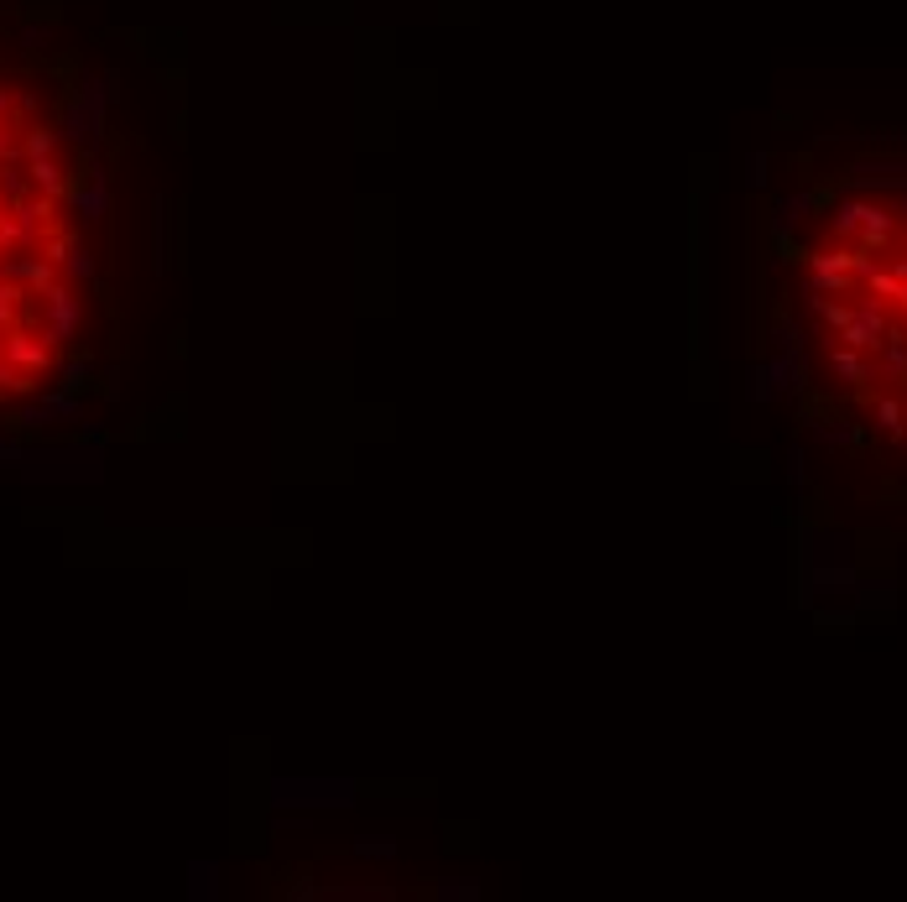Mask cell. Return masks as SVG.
<instances>
[{
    "mask_svg": "<svg viewBox=\"0 0 907 902\" xmlns=\"http://www.w3.org/2000/svg\"><path fill=\"white\" fill-rule=\"evenodd\" d=\"M829 371H835L839 381H850V386H866V381H871V371H866V361H860V350H850V344L829 350Z\"/></svg>",
    "mask_w": 907,
    "mask_h": 902,
    "instance_id": "obj_1",
    "label": "cell"
},
{
    "mask_svg": "<svg viewBox=\"0 0 907 902\" xmlns=\"http://www.w3.org/2000/svg\"><path fill=\"white\" fill-rule=\"evenodd\" d=\"M881 376L887 381H907V344L897 329H887V344H881Z\"/></svg>",
    "mask_w": 907,
    "mask_h": 902,
    "instance_id": "obj_2",
    "label": "cell"
},
{
    "mask_svg": "<svg viewBox=\"0 0 907 902\" xmlns=\"http://www.w3.org/2000/svg\"><path fill=\"white\" fill-rule=\"evenodd\" d=\"M902 417H907V407H902L897 397H876V413H871V423L881 428V434H891V438H897V434H902Z\"/></svg>",
    "mask_w": 907,
    "mask_h": 902,
    "instance_id": "obj_3",
    "label": "cell"
},
{
    "mask_svg": "<svg viewBox=\"0 0 907 902\" xmlns=\"http://www.w3.org/2000/svg\"><path fill=\"white\" fill-rule=\"evenodd\" d=\"M860 209H866V199H839L835 204V235H860Z\"/></svg>",
    "mask_w": 907,
    "mask_h": 902,
    "instance_id": "obj_4",
    "label": "cell"
},
{
    "mask_svg": "<svg viewBox=\"0 0 907 902\" xmlns=\"http://www.w3.org/2000/svg\"><path fill=\"white\" fill-rule=\"evenodd\" d=\"M818 313H824V324H829V329H845L855 319V308H845V303H824Z\"/></svg>",
    "mask_w": 907,
    "mask_h": 902,
    "instance_id": "obj_5",
    "label": "cell"
},
{
    "mask_svg": "<svg viewBox=\"0 0 907 902\" xmlns=\"http://www.w3.org/2000/svg\"><path fill=\"white\" fill-rule=\"evenodd\" d=\"M891 277H897V282L907 288V256H902V261H891Z\"/></svg>",
    "mask_w": 907,
    "mask_h": 902,
    "instance_id": "obj_6",
    "label": "cell"
},
{
    "mask_svg": "<svg viewBox=\"0 0 907 902\" xmlns=\"http://www.w3.org/2000/svg\"><path fill=\"white\" fill-rule=\"evenodd\" d=\"M897 303H902V313H907V288H897Z\"/></svg>",
    "mask_w": 907,
    "mask_h": 902,
    "instance_id": "obj_7",
    "label": "cell"
},
{
    "mask_svg": "<svg viewBox=\"0 0 907 902\" xmlns=\"http://www.w3.org/2000/svg\"><path fill=\"white\" fill-rule=\"evenodd\" d=\"M902 219H907V204H902Z\"/></svg>",
    "mask_w": 907,
    "mask_h": 902,
    "instance_id": "obj_8",
    "label": "cell"
}]
</instances>
